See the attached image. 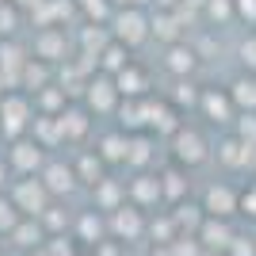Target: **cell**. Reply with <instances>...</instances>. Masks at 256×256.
<instances>
[{
    "mask_svg": "<svg viewBox=\"0 0 256 256\" xmlns=\"http://www.w3.org/2000/svg\"><path fill=\"white\" fill-rule=\"evenodd\" d=\"M12 203H16V210L27 214V218H42V214L50 210V192H46L42 180H20Z\"/></svg>",
    "mask_w": 256,
    "mask_h": 256,
    "instance_id": "6da1fadb",
    "label": "cell"
},
{
    "mask_svg": "<svg viewBox=\"0 0 256 256\" xmlns=\"http://www.w3.org/2000/svg\"><path fill=\"white\" fill-rule=\"evenodd\" d=\"M172 157L180 160V164H188V168H195V164H203L206 157H210V150H206V142L199 130H176L172 134Z\"/></svg>",
    "mask_w": 256,
    "mask_h": 256,
    "instance_id": "7a4b0ae2",
    "label": "cell"
},
{
    "mask_svg": "<svg viewBox=\"0 0 256 256\" xmlns=\"http://www.w3.org/2000/svg\"><path fill=\"white\" fill-rule=\"evenodd\" d=\"M150 31H153V23L146 20L138 8H126V12L115 16V38L122 46H142L146 38H150Z\"/></svg>",
    "mask_w": 256,
    "mask_h": 256,
    "instance_id": "3957f363",
    "label": "cell"
},
{
    "mask_svg": "<svg viewBox=\"0 0 256 256\" xmlns=\"http://www.w3.org/2000/svg\"><path fill=\"white\" fill-rule=\"evenodd\" d=\"M195 237H199V245H203L206 252H230V245L237 241L230 218H206L203 230H199Z\"/></svg>",
    "mask_w": 256,
    "mask_h": 256,
    "instance_id": "277c9868",
    "label": "cell"
},
{
    "mask_svg": "<svg viewBox=\"0 0 256 256\" xmlns=\"http://www.w3.org/2000/svg\"><path fill=\"white\" fill-rule=\"evenodd\" d=\"M146 230H150V222L142 218V210L134 203H130V206H118V210L111 214V234H115L118 241H142Z\"/></svg>",
    "mask_w": 256,
    "mask_h": 256,
    "instance_id": "5b68a950",
    "label": "cell"
},
{
    "mask_svg": "<svg viewBox=\"0 0 256 256\" xmlns=\"http://www.w3.org/2000/svg\"><path fill=\"white\" fill-rule=\"evenodd\" d=\"M203 210H206V218H230L234 210H241V195L234 188H226V184H214V188H206Z\"/></svg>",
    "mask_w": 256,
    "mask_h": 256,
    "instance_id": "8992f818",
    "label": "cell"
},
{
    "mask_svg": "<svg viewBox=\"0 0 256 256\" xmlns=\"http://www.w3.org/2000/svg\"><path fill=\"white\" fill-rule=\"evenodd\" d=\"M27 118H31V107H27L23 96H8L4 100V107H0V130H4V134L16 138V134L27 126Z\"/></svg>",
    "mask_w": 256,
    "mask_h": 256,
    "instance_id": "52a82bcc",
    "label": "cell"
},
{
    "mask_svg": "<svg viewBox=\"0 0 256 256\" xmlns=\"http://www.w3.org/2000/svg\"><path fill=\"white\" fill-rule=\"evenodd\" d=\"M160 199H164V192H160V176H153V172H146V176H138V180L130 184V203L138 206V210L157 206Z\"/></svg>",
    "mask_w": 256,
    "mask_h": 256,
    "instance_id": "ba28073f",
    "label": "cell"
},
{
    "mask_svg": "<svg viewBox=\"0 0 256 256\" xmlns=\"http://www.w3.org/2000/svg\"><path fill=\"white\" fill-rule=\"evenodd\" d=\"M42 184H46V192L50 195H69L76 188V168H69V164H46L42 168Z\"/></svg>",
    "mask_w": 256,
    "mask_h": 256,
    "instance_id": "9c48e42d",
    "label": "cell"
},
{
    "mask_svg": "<svg viewBox=\"0 0 256 256\" xmlns=\"http://www.w3.org/2000/svg\"><path fill=\"white\" fill-rule=\"evenodd\" d=\"M115 88H118V96L142 100V96H146V88H150V80H146V73H142L138 65H126V69L115 76Z\"/></svg>",
    "mask_w": 256,
    "mask_h": 256,
    "instance_id": "30bf717a",
    "label": "cell"
},
{
    "mask_svg": "<svg viewBox=\"0 0 256 256\" xmlns=\"http://www.w3.org/2000/svg\"><path fill=\"white\" fill-rule=\"evenodd\" d=\"M172 222H176L180 237H184V230L195 237L199 230H203V222H206V210H203V206H195V203H180L176 210H172Z\"/></svg>",
    "mask_w": 256,
    "mask_h": 256,
    "instance_id": "8fae6325",
    "label": "cell"
},
{
    "mask_svg": "<svg viewBox=\"0 0 256 256\" xmlns=\"http://www.w3.org/2000/svg\"><path fill=\"white\" fill-rule=\"evenodd\" d=\"M12 164L31 176L34 168H42V146H38V142H16V150H12Z\"/></svg>",
    "mask_w": 256,
    "mask_h": 256,
    "instance_id": "7c38bea8",
    "label": "cell"
},
{
    "mask_svg": "<svg viewBox=\"0 0 256 256\" xmlns=\"http://www.w3.org/2000/svg\"><path fill=\"white\" fill-rule=\"evenodd\" d=\"M115 96H118V88L111 76H96L92 84H88V104L96 107V111H111L115 107Z\"/></svg>",
    "mask_w": 256,
    "mask_h": 256,
    "instance_id": "4fadbf2b",
    "label": "cell"
},
{
    "mask_svg": "<svg viewBox=\"0 0 256 256\" xmlns=\"http://www.w3.org/2000/svg\"><path fill=\"white\" fill-rule=\"evenodd\" d=\"M199 104H203L210 122H234V100L226 96V92H206Z\"/></svg>",
    "mask_w": 256,
    "mask_h": 256,
    "instance_id": "5bb4252c",
    "label": "cell"
},
{
    "mask_svg": "<svg viewBox=\"0 0 256 256\" xmlns=\"http://www.w3.org/2000/svg\"><path fill=\"white\" fill-rule=\"evenodd\" d=\"M96 206H100V210H111V214H115L118 206H126V192H122L115 180H104V184L96 188Z\"/></svg>",
    "mask_w": 256,
    "mask_h": 256,
    "instance_id": "9a60e30c",
    "label": "cell"
},
{
    "mask_svg": "<svg viewBox=\"0 0 256 256\" xmlns=\"http://www.w3.org/2000/svg\"><path fill=\"white\" fill-rule=\"evenodd\" d=\"M12 241L20 248H38L42 245V226H38V218H23V222L12 230Z\"/></svg>",
    "mask_w": 256,
    "mask_h": 256,
    "instance_id": "2e32d148",
    "label": "cell"
},
{
    "mask_svg": "<svg viewBox=\"0 0 256 256\" xmlns=\"http://www.w3.org/2000/svg\"><path fill=\"white\" fill-rule=\"evenodd\" d=\"M188 188H192V180H184V172H176V168L160 172V192H164V199H172L176 206L184 203V195H188Z\"/></svg>",
    "mask_w": 256,
    "mask_h": 256,
    "instance_id": "e0dca14e",
    "label": "cell"
},
{
    "mask_svg": "<svg viewBox=\"0 0 256 256\" xmlns=\"http://www.w3.org/2000/svg\"><path fill=\"white\" fill-rule=\"evenodd\" d=\"M76 180H84L88 188H100L104 184V157L100 153H84L80 164H76Z\"/></svg>",
    "mask_w": 256,
    "mask_h": 256,
    "instance_id": "ac0fdd59",
    "label": "cell"
},
{
    "mask_svg": "<svg viewBox=\"0 0 256 256\" xmlns=\"http://www.w3.org/2000/svg\"><path fill=\"white\" fill-rule=\"evenodd\" d=\"M180 23H184L180 12H176V16H172V12H157V16H153V34L176 46V38H180Z\"/></svg>",
    "mask_w": 256,
    "mask_h": 256,
    "instance_id": "d6986e66",
    "label": "cell"
},
{
    "mask_svg": "<svg viewBox=\"0 0 256 256\" xmlns=\"http://www.w3.org/2000/svg\"><path fill=\"white\" fill-rule=\"evenodd\" d=\"M34 50H38V58H46V62H58V58H65V34L62 31H42L38 42H34Z\"/></svg>",
    "mask_w": 256,
    "mask_h": 256,
    "instance_id": "ffe728a7",
    "label": "cell"
},
{
    "mask_svg": "<svg viewBox=\"0 0 256 256\" xmlns=\"http://www.w3.org/2000/svg\"><path fill=\"white\" fill-rule=\"evenodd\" d=\"M107 230H111V226H107L96 210H88L84 218H80V241H84V245H104V234H107Z\"/></svg>",
    "mask_w": 256,
    "mask_h": 256,
    "instance_id": "44dd1931",
    "label": "cell"
},
{
    "mask_svg": "<svg viewBox=\"0 0 256 256\" xmlns=\"http://www.w3.org/2000/svg\"><path fill=\"white\" fill-rule=\"evenodd\" d=\"M58 122H62V138H84L88 134V115L84 111H62L58 115Z\"/></svg>",
    "mask_w": 256,
    "mask_h": 256,
    "instance_id": "7402d4cb",
    "label": "cell"
},
{
    "mask_svg": "<svg viewBox=\"0 0 256 256\" xmlns=\"http://www.w3.org/2000/svg\"><path fill=\"white\" fill-rule=\"evenodd\" d=\"M234 107H245V111H256V76H241L230 92Z\"/></svg>",
    "mask_w": 256,
    "mask_h": 256,
    "instance_id": "603a6c76",
    "label": "cell"
},
{
    "mask_svg": "<svg viewBox=\"0 0 256 256\" xmlns=\"http://www.w3.org/2000/svg\"><path fill=\"white\" fill-rule=\"evenodd\" d=\"M100 157H104V160H126L130 157V138H122V134L104 138V142H100Z\"/></svg>",
    "mask_w": 256,
    "mask_h": 256,
    "instance_id": "cb8c5ba5",
    "label": "cell"
},
{
    "mask_svg": "<svg viewBox=\"0 0 256 256\" xmlns=\"http://www.w3.org/2000/svg\"><path fill=\"white\" fill-rule=\"evenodd\" d=\"M150 234H153L157 245H172V241L180 237V230H176V222H172V214H160V218L150 222Z\"/></svg>",
    "mask_w": 256,
    "mask_h": 256,
    "instance_id": "d4e9b609",
    "label": "cell"
},
{
    "mask_svg": "<svg viewBox=\"0 0 256 256\" xmlns=\"http://www.w3.org/2000/svg\"><path fill=\"white\" fill-rule=\"evenodd\" d=\"M168 69L172 73H192L195 69V50L192 46H172L168 50Z\"/></svg>",
    "mask_w": 256,
    "mask_h": 256,
    "instance_id": "484cf974",
    "label": "cell"
},
{
    "mask_svg": "<svg viewBox=\"0 0 256 256\" xmlns=\"http://www.w3.org/2000/svg\"><path fill=\"white\" fill-rule=\"evenodd\" d=\"M100 58H104V69H107V73H115V76L130 65V62H126V46H122V42H111Z\"/></svg>",
    "mask_w": 256,
    "mask_h": 256,
    "instance_id": "4316f807",
    "label": "cell"
},
{
    "mask_svg": "<svg viewBox=\"0 0 256 256\" xmlns=\"http://www.w3.org/2000/svg\"><path fill=\"white\" fill-rule=\"evenodd\" d=\"M34 130H38V142H42V146L62 142V122H58V118H34Z\"/></svg>",
    "mask_w": 256,
    "mask_h": 256,
    "instance_id": "83f0119b",
    "label": "cell"
},
{
    "mask_svg": "<svg viewBox=\"0 0 256 256\" xmlns=\"http://www.w3.org/2000/svg\"><path fill=\"white\" fill-rule=\"evenodd\" d=\"M20 226V210H16V203H8V199H0V234H8Z\"/></svg>",
    "mask_w": 256,
    "mask_h": 256,
    "instance_id": "f1b7e54d",
    "label": "cell"
},
{
    "mask_svg": "<svg viewBox=\"0 0 256 256\" xmlns=\"http://www.w3.org/2000/svg\"><path fill=\"white\" fill-rule=\"evenodd\" d=\"M126 164H134V168L150 164V138H134V142H130V157H126Z\"/></svg>",
    "mask_w": 256,
    "mask_h": 256,
    "instance_id": "f546056e",
    "label": "cell"
},
{
    "mask_svg": "<svg viewBox=\"0 0 256 256\" xmlns=\"http://www.w3.org/2000/svg\"><path fill=\"white\" fill-rule=\"evenodd\" d=\"M46 76H50L46 65H31V62H27V69H23V84H31L34 92H38V88L46 84Z\"/></svg>",
    "mask_w": 256,
    "mask_h": 256,
    "instance_id": "4dcf8cb0",
    "label": "cell"
},
{
    "mask_svg": "<svg viewBox=\"0 0 256 256\" xmlns=\"http://www.w3.org/2000/svg\"><path fill=\"white\" fill-rule=\"evenodd\" d=\"M168 248H172V256H199L203 245H199V237H176Z\"/></svg>",
    "mask_w": 256,
    "mask_h": 256,
    "instance_id": "1f68e13d",
    "label": "cell"
},
{
    "mask_svg": "<svg viewBox=\"0 0 256 256\" xmlns=\"http://www.w3.org/2000/svg\"><path fill=\"white\" fill-rule=\"evenodd\" d=\"M206 16L210 20H230V16H237L234 0H206Z\"/></svg>",
    "mask_w": 256,
    "mask_h": 256,
    "instance_id": "d6a6232c",
    "label": "cell"
},
{
    "mask_svg": "<svg viewBox=\"0 0 256 256\" xmlns=\"http://www.w3.org/2000/svg\"><path fill=\"white\" fill-rule=\"evenodd\" d=\"M237 138L245 142V146H256V115H245L237 122Z\"/></svg>",
    "mask_w": 256,
    "mask_h": 256,
    "instance_id": "836d02e7",
    "label": "cell"
},
{
    "mask_svg": "<svg viewBox=\"0 0 256 256\" xmlns=\"http://www.w3.org/2000/svg\"><path fill=\"white\" fill-rule=\"evenodd\" d=\"M226 256H256V237H237Z\"/></svg>",
    "mask_w": 256,
    "mask_h": 256,
    "instance_id": "e575fe53",
    "label": "cell"
},
{
    "mask_svg": "<svg viewBox=\"0 0 256 256\" xmlns=\"http://www.w3.org/2000/svg\"><path fill=\"white\" fill-rule=\"evenodd\" d=\"M20 27V16H16V8H4L0 4V34H12Z\"/></svg>",
    "mask_w": 256,
    "mask_h": 256,
    "instance_id": "d590c367",
    "label": "cell"
},
{
    "mask_svg": "<svg viewBox=\"0 0 256 256\" xmlns=\"http://www.w3.org/2000/svg\"><path fill=\"white\" fill-rule=\"evenodd\" d=\"M76 4H80L92 20H104V16H107V0H76Z\"/></svg>",
    "mask_w": 256,
    "mask_h": 256,
    "instance_id": "8d00e7d4",
    "label": "cell"
},
{
    "mask_svg": "<svg viewBox=\"0 0 256 256\" xmlns=\"http://www.w3.org/2000/svg\"><path fill=\"white\" fill-rule=\"evenodd\" d=\"M234 8H237V16H241V20L256 23V0H234Z\"/></svg>",
    "mask_w": 256,
    "mask_h": 256,
    "instance_id": "74e56055",
    "label": "cell"
},
{
    "mask_svg": "<svg viewBox=\"0 0 256 256\" xmlns=\"http://www.w3.org/2000/svg\"><path fill=\"white\" fill-rule=\"evenodd\" d=\"M176 88H180V92H176V100H180V104H195V100H199V92H195L192 80H180Z\"/></svg>",
    "mask_w": 256,
    "mask_h": 256,
    "instance_id": "f35d334b",
    "label": "cell"
},
{
    "mask_svg": "<svg viewBox=\"0 0 256 256\" xmlns=\"http://www.w3.org/2000/svg\"><path fill=\"white\" fill-rule=\"evenodd\" d=\"M62 104H65V92H54V88L42 92V107H46V111H58Z\"/></svg>",
    "mask_w": 256,
    "mask_h": 256,
    "instance_id": "ab89813d",
    "label": "cell"
},
{
    "mask_svg": "<svg viewBox=\"0 0 256 256\" xmlns=\"http://www.w3.org/2000/svg\"><path fill=\"white\" fill-rule=\"evenodd\" d=\"M241 210H245V214H252V218H256V184L248 188L245 195H241Z\"/></svg>",
    "mask_w": 256,
    "mask_h": 256,
    "instance_id": "60d3db41",
    "label": "cell"
},
{
    "mask_svg": "<svg viewBox=\"0 0 256 256\" xmlns=\"http://www.w3.org/2000/svg\"><path fill=\"white\" fill-rule=\"evenodd\" d=\"M241 58H245V65H252V69H256V42H245V46H241Z\"/></svg>",
    "mask_w": 256,
    "mask_h": 256,
    "instance_id": "b9f144b4",
    "label": "cell"
},
{
    "mask_svg": "<svg viewBox=\"0 0 256 256\" xmlns=\"http://www.w3.org/2000/svg\"><path fill=\"white\" fill-rule=\"evenodd\" d=\"M96 256H122V252H118V245H111V241H104V245H96Z\"/></svg>",
    "mask_w": 256,
    "mask_h": 256,
    "instance_id": "7bdbcfd3",
    "label": "cell"
},
{
    "mask_svg": "<svg viewBox=\"0 0 256 256\" xmlns=\"http://www.w3.org/2000/svg\"><path fill=\"white\" fill-rule=\"evenodd\" d=\"M180 4H184V0H157V8H164V12H172V8L180 12Z\"/></svg>",
    "mask_w": 256,
    "mask_h": 256,
    "instance_id": "ee69618b",
    "label": "cell"
},
{
    "mask_svg": "<svg viewBox=\"0 0 256 256\" xmlns=\"http://www.w3.org/2000/svg\"><path fill=\"white\" fill-rule=\"evenodd\" d=\"M150 256H172V248H168V245H153Z\"/></svg>",
    "mask_w": 256,
    "mask_h": 256,
    "instance_id": "f6af8a7d",
    "label": "cell"
},
{
    "mask_svg": "<svg viewBox=\"0 0 256 256\" xmlns=\"http://www.w3.org/2000/svg\"><path fill=\"white\" fill-rule=\"evenodd\" d=\"M180 8H206V0H184Z\"/></svg>",
    "mask_w": 256,
    "mask_h": 256,
    "instance_id": "bcb514c9",
    "label": "cell"
},
{
    "mask_svg": "<svg viewBox=\"0 0 256 256\" xmlns=\"http://www.w3.org/2000/svg\"><path fill=\"white\" fill-rule=\"evenodd\" d=\"M16 4H23V8H34V4H42V0H16Z\"/></svg>",
    "mask_w": 256,
    "mask_h": 256,
    "instance_id": "7dc6e473",
    "label": "cell"
},
{
    "mask_svg": "<svg viewBox=\"0 0 256 256\" xmlns=\"http://www.w3.org/2000/svg\"><path fill=\"white\" fill-rule=\"evenodd\" d=\"M126 4H130V8H138V4H150V0H126Z\"/></svg>",
    "mask_w": 256,
    "mask_h": 256,
    "instance_id": "c3c4849f",
    "label": "cell"
},
{
    "mask_svg": "<svg viewBox=\"0 0 256 256\" xmlns=\"http://www.w3.org/2000/svg\"><path fill=\"white\" fill-rule=\"evenodd\" d=\"M0 184H4V164H0Z\"/></svg>",
    "mask_w": 256,
    "mask_h": 256,
    "instance_id": "681fc988",
    "label": "cell"
},
{
    "mask_svg": "<svg viewBox=\"0 0 256 256\" xmlns=\"http://www.w3.org/2000/svg\"><path fill=\"white\" fill-rule=\"evenodd\" d=\"M206 256H226V252H206Z\"/></svg>",
    "mask_w": 256,
    "mask_h": 256,
    "instance_id": "f907efd6",
    "label": "cell"
},
{
    "mask_svg": "<svg viewBox=\"0 0 256 256\" xmlns=\"http://www.w3.org/2000/svg\"><path fill=\"white\" fill-rule=\"evenodd\" d=\"M0 88H4V76H0Z\"/></svg>",
    "mask_w": 256,
    "mask_h": 256,
    "instance_id": "816d5d0a",
    "label": "cell"
},
{
    "mask_svg": "<svg viewBox=\"0 0 256 256\" xmlns=\"http://www.w3.org/2000/svg\"><path fill=\"white\" fill-rule=\"evenodd\" d=\"M118 4H126V0H118Z\"/></svg>",
    "mask_w": 256,
    "mask_h": 256,
    "instance_id": "f5cc1de1",
    "label": "cell"
}]
</instances>
